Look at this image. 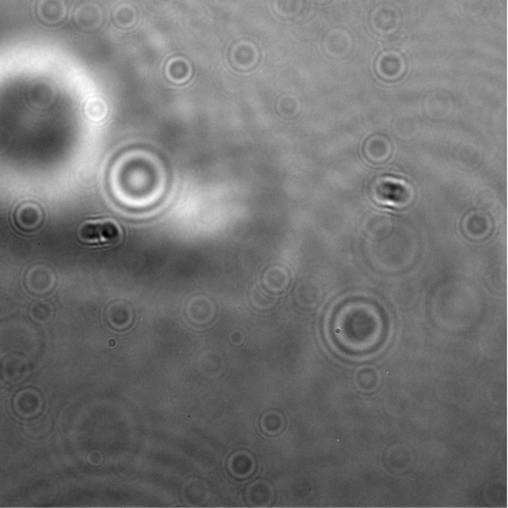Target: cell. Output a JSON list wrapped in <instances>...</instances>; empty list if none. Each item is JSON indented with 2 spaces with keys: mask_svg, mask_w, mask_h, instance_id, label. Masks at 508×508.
I'll list each match as a JSON object with an SVG mask.
<instances>
[{
  "mask_svg": "<svg viewBox=\"0 0 508 508\" xmlns=\"http://www.w3.org/2000/svg\"><path fill=\"white\" fill-rule=\"evenodd\" d=\"M373 198L384 205L403 206L414 196L413 190L403 181L392 178L377 179L371 188Z\"/></svg>",
  "mask_w": 508,
  "mask_h": 508,
  "instance_id": "1",
  "label": "cell"
},
{
  "mask_svg": "<svg viewBox=\"0 0 508 508\" xmlns=\"http://www.w3.org/2000/svg\"><path fill=\"white\" fill-rule=\"evenodd\" d=\"M79 236L81 240L90 245H110L120 240L122 231L113 220H92L80 227Z\"/></svg>",
  "mask_w": 508,
  "mask_h": 508,
  "instance_id": "2",
  "label": "cell"
},
{
  "mask_svg": "<svg viewBox=\"0 0 508 508\" xmlns=\"http://www.w3.org/2000/svg\"><path fill=\"white\" fill-rule=\"evenodd\" d=\"M185 314L192 325L206 326L215 318V304L206 296L192 297L186 304Z\"/></svg>",
  "mask_w": 508,
  "mask_h": 508,
  "instance_id": "3",
  "label": "cell"
},
{
  "mask_svg": "<svg viewBox=\"0 0 508 508\" xmlns=\"http://www.w3.org/2000/svg\"><path fill=\"white\" fill-rule=\"evenodd\" d=\"M399 24H400V16L398 9L393 6H378L371 13V28L378 34H393L398 31Z\"/></svg>",
  "mask_w": 508,
  "mask_h": 508,
  "instance_id": "4",
  "label": "cell"
},
{
  "mask_svg": "<svg viewBox=\"0 0 508 508\" xmlns=\"http://www.w3.org/2000/svg\"><path fill=\"white\" fill-rule=\"evenodd\" d=\"M406 65L402 56L393 51L385 52L375 63L377 75L385 81H395L404 74Z\"/></svg>",
  "mask_w": 508,
  "mask_h": 508,
  "instance_id": "5",
  "label": "cell"
},
{
  "mask_svg": "<svg viewBox=\"0 0 508 508\" xmlns=\"http://www.w3.org/2000/svg\"><path fill=\"white\" fill-rule=\"evenodd\" d=\"M229 60L234 68L247 71L254 68L259 60V52L252 42L240 41L234 44L229 52Z\"/></svg>",
  "mask_w": 508,
  "mask_h": 508,
  "instance_id": "6",
  "label": "cell"
},
{
  "mask_svg": "<svg viewBox=\"0 0 508 508\" xmlns=\"http://www.w3.org/2000/svg\"><path fill=\"white\" fill-rule=\"evenodd\" d=\"M73 16L76 26L83 31H94L101 26L104 20L101 7L92 2H85L76 7Z\"/></svg>",
  "mask_w": 508,
  "mask_h": 508,
  "instance_id": "7",
  "label": "cell"
},
{
  "mask_svg": "<svg viewBox=\"0 0 508 508\" xmlns=\"http://www.w3.org/2000/svg\"><path fill=\"white\" fill-rule=\"evenodd\" d=\"M324 50L331 58L347 57L352 50V36L343 30H333L325 37Z\"/></svg>",
  "mask_w": 508,
  "mask_h": 508,
  "instance_id": "8",
  "label": "cell"
},
{
  "mask_svg": "<svg viewBox=\"0 0 508 508\" xmlns=\"http://www.w3.org/2000/svg\"><path fill=\"white\" fill-rule=\"evenodd\" d=\"M463 231L472 240H482L493 231V222L489 215L482 212L468 213L463 222Z\"/></svg>",
  "mask_w": 508,
  "mask_h": 508,
  "instance_id": "9",
  "label": "cell"
},
{
  "mask_svg": "<svg viewBox=\"0 0 508 508\" xmlns=\"http://www.w3.org/2000/svg\"><path fill=\"white\" fill-rule=\"evenodd\" d=\"M42 406L41 396L38 392L26 389L21 391L14 398V409L21 417L29 418L40 412Z\"/></svg>",
  "mask_w": 508,
  "mask_h": 508,
  "instance_id": "10",
  "label": "cell"
},
{
  "mask_svg": "<svg viewBox=\"0 0 508 508\" xmlns=\"http://www.w3.org/2000/svg\"><path fill=\"white\" fill-rule=\"evenodd\" d=\"M106 320L115 330H125L133 320L132 307L124 301H117L108 306L106 310Z\"/></svg>",
  "mask_w": 508,
  "mask_h": 508,
  "instance_id": "11",
  "label": "cell"
},
{
  "mask_svg": "<svg viewBox=\"0 0 508 508\" xmlns=\"http://www.w3.org/2000/svg\"><path fill=\"white\" fill-rule=\"evenodd\" d=\"M66 4L63 0H40L37 6V14L44 23L58 24L66 16Z\"/></svg>",
  "mask_w": 508,
  "mask_h": 508,
  "instance_id": "12",
  "label": "cell"
},
{
  "mask_svg": "<svg viewBox=\"0 0 508 508\" xmlns=\"http://www.w3.org/2000/svg\"><path fill=\"white\" fill-rule=\"evenodd\" d=\"M227 468L236 479H247L255 470L254 457L247 452H236L229 457Z\"/></svg>",
  "mask_w": 508,
  "mask_h": 508,
  "instance_id": "13",
  "label": "cell"
},
{
  "mask_svg": "<svg viewBox=\"0 0 508 508\" xmlns=\"http://www.w3.org/2000/svg\"><path fill=\"white\" fill-rule=\"evenodd\" d=\"M392 145L384 136H372L364 145V154L373 163H384L391 157Z\"/></svg>",
  "mask_w": 508,
  "mask_h": 508,
  "instance_id": "14",
  "label": "cell"
},
{
  "mask_svg": "<svg viewBox=\"0 0 508 508\" xmlns=\"http://www.w3.org/2000/svg\"><path fill=\"white\" fill-rule=\"evenodd\" d=\"M264 287L270 292H281L286 289L290 282L289 272L282 266H271L262 277Z\"/></svg>",
  "mask_w": 508,
  "mask_h": 508,
  "instance_id": "15",
  "label": "cell"
},
{
  "mask_svg": "<svg viewBox=\"0 0 508 508\" xmlns=\"http://www.w3.org/2000/svg\"><path fill=\"white\" fill-rule=\"evenodd\" d=\"M273 489L263 481L254 482L247 491V500L252 507H266L273 500Z\"/></svg>",
  "mask_w": 508,
  "mask_h": 508,
  "instance_id": "16",
  "label": "cell"
},
{
  "mask_svg": "<svg viewBox=\"0 0 508 508\" xmlns=\"http://www.w3.org/2000/svg\"><path fill=\"white\" fill-rule=\"evenodd\" d=\"M16 219L22 229H35L41 222L42 210L36 204H24L18 208Z\"/></svg>",
  "mask_w": 508,
  "mask_h": 508,
  "instance_id": "17",
  "label": "cell"
},
{
  "mask_svg": "<svg viewBox=\"0 0 508 508\" xmlns=\"http://www.w3.org/2000/svg\"><path fill=\"white\" fill-rule=\"evenodd\" d=\"M167 76L173 83H184L191 75V67L189 62L183 58H175L167 65Z\"/></svg>",
  "mask_w": 508,
  "mask_h": 508,
  "instance_id": "18",
  "label": "cell"
},
{
  "mask_svg": "<svg viewBox=\"0 0 508 508\" xmlns=\"http://www.w3.org/2000/svg\"><path fill=\"white\" fill-rule=\"evenodd\" d=\"M275 13L283 18H293L302 13L304 0H275Z\"/></svg>",
  "mask_w": 508,
  "mask_h": 508,
  "instance_id": "19",
  "label": "cell"
},
{
  "mask_svg": "<svg viewBox=\"0 0 508 508\" xmlns=\"http://www.w3.org/2000/svg\"><path fill=\"white\" fill-rule=\"evenodd\" d=\"M284 426V419L280 413L271 411L265 413L261 419V428L262 432L268 435H277L281 432Z\"/></svg>",
  "mask_w": 508,
  "mask_h": 508,
  "instance_id": "20",
  "label": "cell"
},
{
  "mask_svg": "<svg viewBox=\"0 0 508 508\" xmlns=\"http://www.w3.org/2000/svg\"><path fill=\"white\" fill-rule=\"evenodd\" d=\"M138 20V13L133 6L124 4L117 7L113 13V21L118 27L129 28L133 26Z\"/></svg>",
  "mask_w": 508,
  "mask_h": 508,
  "instance_id": "21",
  "label": "cell"
},
{
  "mask_svg": "<svg viewBox=\"0 0 508 508\" xmlns=\"http://www.w3.org/2000/svg\"><path fill=\"white\" fill-rule=\"evenodd\" d=\"M250 302L259 310H268L275 303L272 297L259 287H254L250 292Z\"/></svg>",
  "mask_w": 508,
  "mask_h": 508,
  "instance_id": "22",
  "label": "cell"
},
{
  "mask_svg": "<svg viewBox=\"0 0 508 508\" xmlns=\"http://www.w3.org/2000/svg\"><path fill=\"white\" fill-rule=\"evenodd\" d=\"M299 110L298 101L293 97H284L279 101V111L284 117H293Z\"/></svg>",
  "mask_w": 508,
  "mask_h": 508,
  "instance_id": "23",
  "label": "cell"
},
{
  "mask_svg": "<svg viewBox=\"0 0 508 508\" xmlns=\"http://www.w3.org/2000/svg\"><path fill=\"white\" fill-rule=\"evenodd\" d=\"M87 113L94 120H101L106 113V104L99 99H92L87 104Z\"/></svg>",
  "mask_w": 508,
  "mask_h": 508,
  "instance_id": "24",
  "label": "cell"
},
{
  "mask_svg": "<svg viewBox=\"0 0 508 508\" xmlns=\"http://www.w3.org/2000/svg\"><path fill=\"white\" fill-rule=\"evenodd\" d=\"M314 1H316V2H321V3H323V2H328V1H330V0H314Z\"/></svg>",
  "mask_w": 508,
  "mask_h": 508,
  "instance_id": "25",
  "label": "cell"
}]
</instances>
